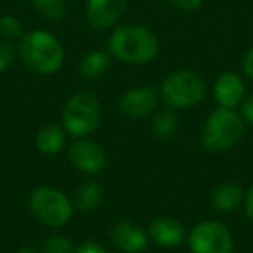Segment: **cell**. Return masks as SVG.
Returning <instances> with one entry per match:
<instances>
[{"label": "cell", "instance_id": "cell-9", "mask_svg": "<svg viewBox=\"0 0 253 253\" xmlns=\"http://www.w3.org/2000/svg\"><path fill=\"white\" fill-rule=\"evenodd\" d=\"M120 111L130 118H144L155 113L158 106V94L151 87H137L125 92L118 101Z\"/></svg>", "mask_w": 253, "mask_h": 253}, {"label": "cell", "instance_id": "cell-22", "mask_svg": "<svg viewBox=\"0 0 253 253\" xmlns=\"http://www.w3.org/2000/svg\"><path fill=\"white\" fill-rule=\"evenodd\" d=\"M14 56L16 50L12 47V43L7 42V40H0V73L11 66L12 61H14Z\"/></svg>", "mask_w": 253, "mask_h": 253}, {"label": "cell", "instance_id": "cell-12", "mask_svg": "<svg viewBox=\"0 0 253 253\" xmlns=\"http://www.w3.org/2000/svg\"><path fill=\"white\" fill-rule=\"evenodd\" d=\"M213 94L217 102L220 104V108H229L232 109L234 106H238L243 101L245 95V84H243L241 77L232 71L220 75L215 82Z\"/></svg>", "mask_w": 253, "mask_h": 253}, {"label": "cell", "instance_id": "cell-13", "mask_svg": "<svg viewBox=\"0 0 253 253\" xmlns=\"http://www.w3.org/2000/svg\"><path fill=\"white\" fill-rule=\"evenodd\" d=\"M184 225L179 220L172 217H158L149 225V236L160 246L165 248H173L179 246L184 239Z\"/></svg>", "mask_w": 253, "mask_h": 253}, {"label": "cell", "instance_id": "cell-6", "mask_svg": "<svg viewBox=\"0 0 253 253\" xmlns=\"http://www.w3.org/2000/svg\"><path fill=\"white\" fill-rule=\"evenodd\" d=\"M28 207L37 220L50 227L64 225L73 215L70 200L61 191L47 186L37 187L30 193Z\"/></svg>", "mask_w": 253, "mask_h": 253}, {"label": "cell", "instance_id": "cell-25", "mask_svg": "<svg viewBox=\"0 0 253 253\" xmlns=\"http://www.w3.org/2000/svg\"><path fill=\"white\" fill-rule=\"evenodd\" d=\"M241 109H243V116H245L246 122L253 123V94L248 95V97L245 99V102H243Z\"/></svg>", "mask_w": 253, "mask_h": 253}, {"label": "cell", "instance_id": "cell-1", "mask_svg": "<svg viewBox=\"0 0 253 253\" xmlns=\"http://www.w3.org/2000/svg\"><path fill=\"white\" fill-rule=\"evenodd\" d=\"M109 54L128 64H144L158 54V40L155 33L142 25H122L109 37Z\"/></svg>", "mask_w": 253, "mask_h": 253}, {"label": "cell", "instance_id": "cell-20", "mask_svg": "<svg viewBox=\"0 0 253 253\" xmlns=\"http://www.w3.org/2000/svg\"><path fill=\"white\" fill-rule=\"evenodd\" d=\"M25 35L23 33V23L19 21L16 16H11V14H5L0 18V37L7 42H12V40L19 39Z\"/></svg>", "mask_w": 253, "mask_h": 253}, {"label": "cell", "instance_id": "cell-27", "mask_svg": "<svg viewBox=\"0 0 253 253\" xmlns=\"http://www.w3.org/2000/svg\"><path fill=\"white\" fill-rule=\"evenodd\" d=\"M245 210L250 220H253V187L248 189V193L245 194Z\"/></svg>", "mask_w": 253, "mask_h": 253}, {"label": "cell", "instance_id": "cell-19", "mask_svg": "<svg viewBox=\"0 0 253 253\" xmlns=\"http://www.w3.org/2000/svg\"><path fill=\"white\" fill-rule=\"evenodd\" d=\"M177 126H179L177 115L173 111H169V109L158 111L153 118V132L162 139L172 137L177 132Z\"/></svg>", "mask_w": 253, "mask_h": 253}, {"label": "cell", "instance_id": "cell-7", "mask_svg": "<svg viewBox=\"0 0 253 253\" xmlns=\"http://www.w3.org/2000/svg\"><path fill=\"white\" fill-rule=\"evenodd\" d=\"M189 246L193 253H234L231 232L217 220L200 222L191 231Z\"/></svg>", "mask_w": 253, "mask_h": 253}, {"label": "cell", "instance_id": "cell-14", "mask_svg": "<svg viewBox=\"0 0 253 253\" xmlns=\"http://www.w3.org/2000/svg\"><path fill=\"white\" fill-rule=\"evenodd\" d=\"M241 200H243V189L236 182L220 184V186H217L211 191V196H210L213 208L220 211H232L234 208H238Z\"/></svg>", "mask_w": 253, "mask_h": 253}, {"label": "cell", "instance_id": "cell-21", "mask_svg": "<svg viewBox=\"0 0 253 253\" xmlns=\"http://www.w3.org/2000/svg\"><path fill=\"white\" fill-rule=\"evenodd\" d=\"M73 243L63 234H54L47 238L42 245V253H73Z\"/></svg>", "mask_w": 253, "mask_h": 253}, {"label": "cell", "instance_id": "cell-10", "mask_svg": "<svg viewBox=\"0 0 253 253\" xmlns=\"http://www.w3.org/2000/svg\"><path fill=\"white\" fill-rule=\"evenodd\" d=\"M126 9V0H87L85 16L92 28L106 30L113 26Z\"/></svg>", "mask_w": 253, "mask_h": 253}, {"label": "cell", "instance_id": "cell-16", "mask_svg": "<svg viewBox=\"0 0 253 253\" xmlns=\"http://www.w3.org/2000/svg\"><path fill=\"white\" fill-rule=\"evenodd\" d=\"M102 201V189L94 180H85L75 191V205L82 211H92L101 205Z\"/></svg>", "mask_w": 253, "mask_h": 253}, {"label": "cell", "instance_id": "cell-24", "mask_svg": "<svg viewBox=\"0 0 253 253\" xmlns=\"http://www.w3.org/2000/svg\"><path fill=\"white\" fill-rule=\"evenodd\" d=\"M170 2L180 11H194V9L200 7L203 0H170Z\"/></svg>", "mask_w": 253, "mask_h": 253}, {"label": "cell", "instance_id": "cell-11", "mask_svg": "<svg viewBox=\"0 0 253 253\" xmlns=\"http://www.w3.org/2000/svg\"><path fill=\"white\" fill-rule=\"evenodd\" d=\"M111 239L122 252L141 253L148 248V234L130 220H122L111 227Z\"/></svg>", "mask_w": 253, "mask_h": 253}, {"label": "cell", "instance_id": "cell-17", "mask_svg": "<svg viewBox=\"0 0 253 253\" xmlns=\"http://www.w3.org/2000/svg\"><path fill=\"white\" fill-rule=\"evenodd\" d=\"M109 64H111L109 54L102 52V50H94L80 61V73L85 78H99L108 71Z\"/></svg>", "mask_w": 253, "mask_h": 253}, {"label": "cell", "instance_id": "cell-18", "mask_svg": "<svg viewBox=\"0 0 253 253\" xmlns=\"http://www.w3.org/2000/svg\"><path fill=\"white\" fill-rule=\"evenodd\" d=\"M32 4L47 21L59 23L66 18V0H32Z\"/></svg>", "mask_w": 253, "mask_h": 253}, {"label": "cell", "instance_id": "cell-28", "mask_svg": "<svg viewBox=\"0 0 253 253\" xmlns=\"http://www.w3.org/2000/svg\"><path fill=\"white\" fill-rule=\"evenodd\" d=\"M16 253H37L35 250H32V248H21V250H18Z\"/></svg>", "mask_w": 253, "mask_h": 253}, {"label": "cell", "instance_id": "cell-5", "mask_svg": "<svg viewBox=\"0 0 253 253\" xmlns=\"http://www.w3.org/2000/svg\"><path fill=\"white\" fill-rule=\"evenodd\" d=\"M101 122V104L90 92H77L68 99L63 113L64 128L71 135H88L97 128Z\"/></svg>", "mask_w": 253, "mask_h": 253}, {"label": "cell", "instance_id": "cell-3", "mask_svg": "<svg viewBox=\"0 0 253 253\" xmlns=\"http://www.w3.org/2000/svg\"><path fill=\"white\" fill-rule=\"evenodd\" d=\"M245 134V122L229 108H218L210 115L203 126L201 141L210 151H227L239 142Z\"/></svg>", "mask_w": 253, "mask_h": 253}, {"label": "cell", "instance_id": "cell-23", "mask_svg": "<svg viewBox=\"0 0 253 253\" xmlns=\"http://www.w3.org/2000/svg\"><path fill=\"white\" fill-rule=\"evenodd\" d=\"M73 253H109L106 248H102V246H99L97 243L94 241H85L84 245H80L77 250H75Z\"/></svg>", "mask_w": 253, "mask_h": 253}, {"label": "cell", "instance_id": "cell-26", "mask_svg": "<svg viewBox=\"0 0 253 253\" xmlns=\"http://www.w3.org/2000/svg\"><path fill=\"white\" fill-rule=\"evenodd\" d=\"M243 71L248 78L253 80V47L246 52L245 59H243Z\"/></svg>", "mask_w": 253, "mask_h": 253}, {"label": "cell", "instance_id": "cell-8", "mask_svg": "<svg viewBox=\"0 0 253 253\" xmlns=\"http://www.w3.org/2000/svg\"><path fill=\"white\" fill-rule=\"evenodd\" d=\"M70 160L85 173H101L108 165V156L101 146L90 141H77L70 148Z\"/></svg>", "mask_w": 253, "mask_h": 253}, {"label": "cell", "instance_id": "cell-4", "mask_svg": "<svg viewBox=\"0 0 253 253\" xmlns=\"http://www.w3.org/2000/svg\"><path fill=\"white\" fill-rule=\"evenodd\" d=\"M207 94V84L198 73L189 70L173 71L167 77L162 87V97L169 106L186 109L203 101Z\"/></svg>", "mask_w": 253, "mask_h": 253}, {"label": "cell", "instance_id": "cell-2", "mask_svg": "<svg viewBox=\"0 0 253 253\" xmlns=\"http://www.w3.org/2000/svg\"><path fill=\"white\" fill-rule=\"evenodd\" d=\"M19 56L23 63L40 75L56 73L64 61V50L54 35L43 30L25 33L19 40Z\"/></svg>", "mask_w": 253, "mask_h": 253}, {"label": "cell", "instance_id": "cell-15", "mask_svg": "<svg viewBox=\"0 0 253 253\" xmlns=\"http://www.w3.org/2000/svg\"><path fill=\"white\" fill-rule=\"evenodd\" d=\"M64 142H66V135L59 125H45L37 134V148L45 155H54L61 151Z\"/></svg>", "mask_w": 253, "mask_h": 253}]
</instances>
